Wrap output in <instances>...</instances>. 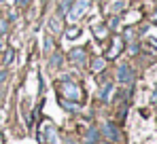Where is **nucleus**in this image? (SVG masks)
<instances>
[{
    "instance_id": "nucleus-4",
    "label": "nucleus",
    "mask_w": 157,
    "mask_h": 144,
    "mask_svg": "<svg viewBox=\"0 0 157 144\" xmlns=\"http://www.w3.org/2000/svg\"><path fill=\"white\" fill-rule=\"evenodd\" d=\"M70 59L78 64V66H85V51L83 49H72L70 51Z\"/></svg>"
},
{
    "instance_id": "nucleus-7",
    "label": "nucleus",
    "mask_w": 157,
    "mask_h": 144,
    "mask_svg": "<svg viewBox=\"0 0 157 144\" xmlns=\"http://www.w3.org/2000/svg\"><path fill=\"white\" fill-rule=\"evenodd\" d=\"M78 34H81V30H78V28H70V30H66V40H70V38H77Z\"/></svg>"
},
{
    "instance_id": "nucleus-14",
    "label": "nucleus",
    "mask_w": 157,
    "mask_h": 144,
    "mask_svg": "<svg viewBox=\"0 0 157 144\" xmlns=\"http://www.w3.org/2000/svg\"><path fill=\"white\" fill-rule=\"evenodd\" d=\"M51 66H59V55H57V53H53V57H51Z\"/></svg>"
},
{
    "instance_id": "nucleus-10",
    "label": "nucleus",
    "mask_w": 157,
    "mask_h": 144,
    "mask_svg": "<svg viewBox=\"0 0 157 144\" xmlns=\"http://www.w3.org/2000/svg\"><path fill=\"white\" fill-rule=\"evenodd\" d=\"M72 4V0H62V4H59V13L64 15V13H68V6Z\"/></svg>"
},
{
    "instance_id": "nucleus-19",
    "label": "nucleus",
    "mask_w": 157,
    "mask_h": 144,
    "mask_svg": "<svg viewBox=\"0 0 157 144\" xmlns=\"http://www.w3.org/2000/svg\"><path fill=\"white\" fill-rule=\"evenodd\" d=\"M0 144H2V140H0Z\"/></svg>"
},
{
    "instance_id": "nucleus-9",
    "label": "nucleus",
    "mask_w": 157,
    "mask_h": 144,
    "mask_svg": "<svg viewBox=\"0 0 157 144\" xmlns=\"http://www.w3.org/2000/svg\"><path fill=\"white\" fill-rule=\"evenodd\" d=\"M119 47H121V40H115V45H113V49L108 51V57H115V55L119 53Z\"/></svg>"
},
{
    "instance_id": "nucleus-8",
    "label": "nucleus",
    "mask_w": 157,
    "mask_h": 144,
    "mask_svg": "<svg viewBox=\"0 0 157 144\" xmlns=\"http://www.w3.org/2000/svg\"><path fill=\"white\" fill-rule=\"evenodd\" d=\"M62 106H64L66 110H77V108H78V106L75 104V102H72V100H70V102H68V100H62Z\"/></svg>"
},
{
    "instance_id": "nucleus-5",
    "label": "nucleus",
    "mask_w": 157,
    "mask_h": 144,
    "mask_svg": "<svg viewBox=\"0 0 157 144\" xmlns=\"http://www.w3.org/2000/svg\"><path fill=\"white\" fill-rule=\"evenodd\" d=\"M49 30H51L53 34H57V32L62 30V25H59V19H57V17H51V19H49Z\"/></svg>"
},
{
    "instance_id": "nucleus-18",
    "label": "nucleus",
    "mask_w": 157,
    "mask_h": 144,
    "mask_svg": "<svg viewBox=\"0 0 157 144\" xmlns=\"http://www.w3.org/2000/svg\"><path fill=\"white\" fill-rule=\"evenodd\" d=\"M17 2H19V4H26V2H28V0H17Z\"/></svg>"
},
{
    "instance_id": "nucleus-3",
    "label": "nucleus",
    "mask_w": 157,
    "mask_h": 144,
    "mask_svg": "<svg viewBox=\"0 0 157 144\" xmlns=\"http://www.w3.org/2000/svg\"><path fill=\"white\" fill-rule=\"evenodd\" d=\"M104 136L110 138L113 142H119V140H121V136H119V131H117V127H115L113 123H104Z\"/></svg>"
},
{
    "instance_id": "nucleus-17",
    "label": "nucleus",
    "mask_w": 157,
    "mask_h": 144,
    "mask_svg": "<svg viewBox=\"0 0 157 144\" xmlns=\"http://www.w3.org/2000/svg\"><path fill=\"white\" fill-rule=\"evenodd\" d=\"M4 76H6V72L2 70V72H0V83H2V81H4Z\"/></svg>"
},
{
    "instance_id": "nucleus-20",
    "label": "nucleus",
    "mask_w": 157,
    "mask_h": 144,
    "mask_svg": "<svg viewBox=\"0 0 157 144\" xmlns=\"http://www.w3.org/2000/svg\"><path fill=\"white\" fill-rule=\"evenodd\" d=\"M0 47H2V45H0Z\"/></svg>"
},
{
    "instance_id": "nucleus-2",
    "label": "nucleus",
    "mask_w": 157,
    "mask_h": 144,
    "mask_svg": "<svg viewBox=\"0 0 157 144\" xmlns=\"http://www.w3.org/2000/svg\"><path fill=\"white\" fill-rule=\"evenodd\" d=\"M62 93H64V97H70L72 102H78L81 97H83V93H81V87L78 85H75V83H62Z\"/></svg>"
},
{
    "instance_id": "nucleus-6",
    "label": "nucleus",
    "mask_w": 157,
    "mask_h": 144,
    "mask_svg": "<svg viewBox=\"0 0 157 144\" xmlns=\"http://www.w3.org/2000/svg\"><path fill=\"white\" fill-rule=\"evenodd\" d=\"M119 81H123V83L130 81V68H128V66H121V68H119Z\"/></svg>"
},
{
    "instance_id": "nucleus-13",
    "label": "nucleus",
    "mask_w": 157,
    "mask_h": 144,
    "mask_svg": "<svg viewBox=\"0 0 157 144\" xmlns=\"http://www.w3.org/2000/svg\"><path fill=\"white\" fill-rule=\"evenodd\" d=\"M123 6H125V2H119V0L113 2V11H119V9H123Z\"/></svg>"
},
{
    "instance_id": "nucleus-15",
    "label": "nucleus",
    "mask_w": 157,
    "mask_h": 144,
    "mask_svg": "<svg viewBox=\"0 0 157 144\" xmlns=\"http://www.w3.org/2000/svg\"><path fill=\"white\" fill-rule=\"evenodd\" d=\"M102 64H104L102 59H96V62H94V70H100V68H102Z\"/></svg>"
},
{
    "instance_id": "nucleus-1",
    "label": "nucleus",
    "mask_w": 157,
    "mask_h": 144,
    "mask_svg": "<svg viewBox=\"0 0 157 144\" xmlns=\"http://www.w3.org/2000/svg\"><path fill=\"white\" fill-rule=\"evenodd\" d=\"M87 9H89V0H75V2L70 4L68 19H70V21H77V19H81V17L87 13Z\"/></svg>"
},
{
    "instance_id": "nucleus-12",
    "label": "nucleus",
    "mask_w": 157,
    "mask_h": 144,
    "mask_svg": "<svg viewBox=\"0 0 157 144\" xmlns=\"http://www.w3.org/2000/svg\"><path fill=\"white\" fill-rule=\"evenodd\" d=\"M11 59H13V51L9 49V51H6V55H4V62H2V64L6 66V64H11Z\"/></svg>"
},
{
    "instance_id": "nucleus-16",
    "label": "nucleus",
    "mask_w": 157,
    "mask_h": 144,
    "mask_svg": "<svg viewBox=\"0 0 157 144\" xmlns=\"http://www.w3.org/2000/svg\"><path fill=\"white\" fill-rule=\"evenodd\" d=\"M94 32H96L98 36H104L106 34V30H102V28H94Z\"/></svg>"
},
{
    "instance_id": "nucleus-11",
    "label": "nucleus",
    "mask_w": 157,
    "mask_h": 144,
    "mask_svg": "<svg viewBox=\"0 0 157 144\" xmlns=\"http://www.w3.org/2000/svg\"><path fill=\"white\" fill-rule=\"evenodd\" d=\"M87 140H89L87 144H94V142H96V129H89V134H87Z\"/></svg>"
}]
</instances>
